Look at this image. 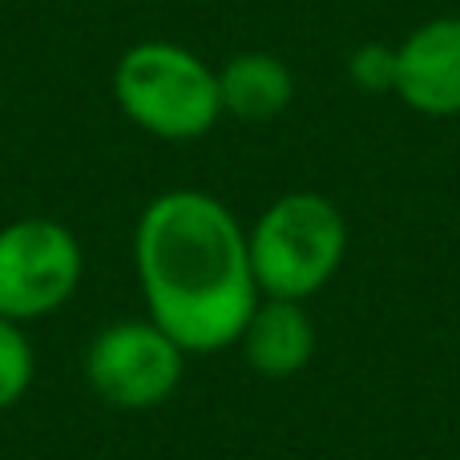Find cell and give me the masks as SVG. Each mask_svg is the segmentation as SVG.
Here are the masks:
<instances>
[{
  "mask_svg": "<svg viewBox=\"0 0 460 460\" xmlns=\"http://www.w3.org/2000/svg\"><path fill=\"white\" fill-rule=\"evenodd\" d=\"M32 376H37L32 340L24 335L21 323L0 319V412L24 400V392L32 388Z\"/></svg>",
  "mask_w": 460,
  "mask_h": 460,
  "instance_id": "cell-9",
  "label": "cell"
},
{
  "mask_svg": "<svg viewBox=\"0 0 460 460\" xmlns=\"http://www.w3.org/2000/svg\"><path fill=\"white\" fill-rule=\"evenodd\" d=\"M186 351L154 319H118L85 351V380L113 408H158L182 384Z\"/></svg>",
  "mask_w": 460,
  "mask_h": 460,
  "instance_id": "cell-5",
  "label": "cell"
},
{
  "mask_svg": "<svg viewBox=\"0 0 460 460\" xmlns=\"http://www.w3.org/2000/svg\"><path fill=\"white\" fill-rule=\"evenodd\" d=\"M238 343H243V356L254 372L270 376V380H283V376H295L311 364V356H315V327H311V315L303 311V303L267 299L262 295L259 307L246 319Z\"/></svg>",
  "mask_w": 460,
  "mask_h": 460,
  "instance_id": "cell-7",
  "label": "cell"
},
{
  "mask_svg": "<svg viewBox=\"0 0 460 460\" xmlns=\"http://www.w3.org/2000/svg\"><path fill=\"white\" fill-rule=\"evenodd\" d=\"M223 113L238 121H270L295 102V73L275 53H238L218 69Z\"/></svg>",
  "mask_w": 460,
  "mask_h": 460,
  "instance_id": "cell-8",
  "label": "cell"
},
{
  "mask_svg": "<svg viewBox=\"0 0 460 460\" xmlns=\"http://www.w3.org/2000/svg\"><path fill=\"white\" fill-rule=\"evenodd\" d=\"M81 243L57 218H16L0 226V319L29 323L53 315L81 283Z\"/></svg>",
  "mask_w": 460,
  "mask_h": 460,
  "instance_id": "cell-4",
  "label": "cell"
},
{
  "mask_svg": "<svg viewBox=\"0 0 460 460\" xmlns=\"http://www.w3.org/2000/svg\"><path fill=\"white\" fill-rule=\"evenodd\" d=\"M392 93L424 118L460 113V16H432L396 45Z\"/></svg>",
  "mask_w": 460,
  "mask_h": 460,
  "instance_id": "cell-6",
  "label": "cell"
},
{
  "mask_svg": "<svg viewBox=\"0 0 460 460\" xmlns=\"http://www.w3.org/2000/svg\"><path fill=\"white\" fill-rule=\"evenodd\" d=\"M134 267L150 319L186 356H210L238 343L262 299L246 230L226 202L207 190H166L142 210Z\"/></svg>",
  "mask_w": 460,
  "mask_h": 460,
  "instance_id": "cell-1",
  "label": "cell"
},
{
  "mask_svg": "<svg viewBox=\"0 0 460 460\" xmlns=\"http://www.w3.org/2000/svg\"><path fill=\"white\" fill-rule=\"evenodd\" d=\"M118 110L162 142L207 137L223 118L218 69L174 40H137L113 65Z\"/></svg>",
  "mask_w": 460,
  "mask_h": 460,
  "instance_id": "cell-2",
  "label": "cell"
},
{
  "mask_svg": "<svg viewBox=\"0 0 460 460\" xmlns=\"http://www.w3.org/2000/svg\"><path fill=\"white\" fill-rule=\"evenodd\" d=\"M246 251L259 295L267 299H311L335 279L348 254V218L315 190L279 194L259 223L246 230Z\"/></svg>",
  "mask_w": 460,
  "mask_h": 460,
  "instance_id": "cell-3",
  "label": "cell"
},
{
  "mask_svg": "<svg viewBox=\"0 0 460 460\" xmlns=\"http://www.w3.org/2000/svg\"><path fill=\"white\" fill-rule=\"evenodd\" d=\"M392 65H396V49L388 45H364L359 53H351V81H356L359 89H372V93H380V89H392Z\"/></svg>",
  "mask_w": 460,
  "mask_h": 460,
  "instance_id": "cell-10",
  "label": "cell"
}]
</instances>
